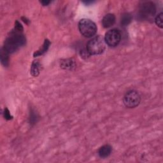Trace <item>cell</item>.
<instances>
[{
    "label": "cell",
    "mask_w": 163,
    "mask_h": 163,
    "mask_svg": "<svg viewBox=\"0 0 163 163\" xmlns=\"http://www.w3.org/2000/svg\"><path fill=\"white\" fill-rule=\"evenodd\" d=\"M131 21H132L131 15L129 13H125L121 17V23L122 26H128L130 24Z\"/></svg>",
    "instance_id": "30bf717a"
},
{
    "label": "cell",
    "mask_w": 163,
    "mask_h": 163,
    "mask_svg": "<svg viewBox=\"0 0 163 163\" xmlns=\"http://www.w3.org/2000/svg\"><path fill=\"white\" fill-rule=\"evenodd\" d=\"M162 17H163V14L161 12L157 15V17H156V19H155V22H156V25L161 29L163 28Z\"/></svg>",
    "instance_id": "5bb4252c"
},
{
    "label": "cell",
    "mask_w": 163,
    "mask_h": 163,
    "mask_svg": "<svg viewBox=\"0 0 163 163\" xmlns=\"http://www.w3.org/2000/svg\"><path fill=\"white\" fill-rule=\"evenodd\" d=\"M25 41L26 39L23 35L13 32L5 41L4 49L8 53H12L17 50L21 45H24Z\"/></svg>",
    "instance_id": "7a4b0ae2"
},
{
    "label": "cell",
    "mask_w": 163,
    "mask_h": 163,
    "mask_svg": "<svg viewBox=\"0 0 163 163\" xmlns=\"http://www.w3.org/2000/svg\"><path fill=\"white\" fill-rule=\"evenodd\" d=\"M51 2L50 1H45V0H44V1H41L40 3L43 5V6H47Z\"/></svg>",
    "instance_id": "e0dca14e"
},
{
    "label": "cell",
    "mask_w": 163,
    "mask_h": 163,
    "mask_svg": "<svg viewBox=\"0 0 163 163\" xmlns=\"http://www.w3.org/2000/svg\"><path fill=\"white\" fill-rule=\"evenodd\" d=\"M4 117L7 120H10V119H12V116L10 114V112H9L8 109H5V112H4Z\"/></svg>",
    "instance_id": "9a60e30c"
},
{
    "label": "cell",
    "mask_w": 163,
    "mask_h": 163,
    "mask_svg": "<svg viewBox=\"0 0 163 163\" xmlns=\"http://www.w3.org/2000/svg\"><path fill=\"white\" fill-rule=\"evenodd\" d=\"M84 3H85L86 5H88V4H89V3H93V1H90V2H88V1H87V2H84Z\"/></svg>",
    "instance_id": "ac0fdd59"
},
{
    "label": "cell",
    "mask_w": 163,
    "mask_h": 163,
    "mask_svg": "<svg viewBox=\"0 0 163 163\" xmlns=\"http://www.w3.org/2000/svg\"><path fill=\"white\" fill-rule=\"evenodd\" d=\"M50 44V43L48 40H45L42 49H40L39 50H38L37 52H35L34 54V57H37V56L42 55V54H43L45 52H47V50H48Z\"/></svg>",
    "instance_id": "9c48e42d"
},
{
    "label": "cell",
    "mask_w": 163,
    "mask_h": 163,
    "mask_svg": "<svg viewBox=\"0 0 163 163\" xmlns=\"http://www.w3.org/2000/svg\"><path fill=\"white\" fill-rule=\"evenodd\" d=\"M78 29L80 33L86 38H90L94 36L97 32V26L91 20L83 19L78 23Z\"/></svg>",
    "instance_id": "3957f363"
},
{
    "label": "cell",
    "mask_w": 163,
    "mask_h": 163,
    "mask_svg": "<svg viewBox=\"0 0 163 163\" xmlns=\"http://www.w3.org/2000/svg\"><path fill=\"white\" fill-rule=\"evenodd\" d=\"M112 152V147L109 145H105L101 147L98 150L99 156L101 158H106L110 155Z\"/></svg>",
    "instance_id": "ba28073f"
},
{
    "label": "cell",
    "mask_w": 163,
    "mask_h": 163,
    "mask_svg": "<svg viewBox=\"0 0 163 163\" xmlns=\"http://www.w3.org/2000/svg\"><path fill=\"white\" fill-rule=\"evenodd\" d=\"M115 22V16L113 14H106L102 20V24L105 28H110Z\"/></svg>",
    "instance_id": "52a82bcc"
},
{
    "label": "cell",
    "mask_w": 163,
    "mask_h": 163,
    "mask_svg": "<svg viewBox=\"0 0 163 163\" xmlns=\"http://www.w3.org/2000/svg\"><path fill=\"white\" fill-rule=\"evenodd\" d=\"M8 52L3 49L1 52V59L2 64L5 66H7L8 65Z\"/></svg>",
    "instance_id": "4fadbf2b"
},
{
    "label": "cell",
    "mask_w": 163,
    "mask_h": 163,
    "mask_svg": "<svg viewBox=\"0 0 163 163\" xmlns=\"http://www.w3.org/2000/svg\"><path fill=\"white\" fill-rule=\"evenodd\" d=\"M104 39L108 46L114 47L119 44L121 40V34L118 30H110L106 32Z\"/></svg>",
    "instance_id": "5b68a950"
},
{
    "label": "cell",
    "mask_w": 163,
    "mask_h": 163,
    "mask_svg": "<svg viewBox=\"0 0 163 163\" xmlns=\"http://www.w3.org/2000/svg\"><path fill=\"white\" fill-rule=\"evenodd\" d=\"M15 30H17L18 31H22L23 30V28H22V25L18 21H16V23H15Z\"/></svg>",
    "instance_id": "2e32d148"
},
{
    "label": "cell",
    "mask_w": 163,
    "mask_h": 163,
    "mask_svg": "<svg viewBox=\"0 0 163 163\" xmlns=\"http://www.w3.org/2000/svg\"><path fill=\"white\" fill-rule=\"evenodd\" d=\"M156 6L152 2H145L140 8V14L142 17L149 18L153 17L156 14Z\"/></svg>",
    "instance_id": "8992f818"
},
{
    "label": "cell",
    "mask_w": 163,
    "mask_h": 163,
    "mask_svg": "<svg viewBox=\"0 0 163 163\" xmlns=\"http://www.w3.org/2000/svg\"><path fill=\"white\" fill-rule=\"evenodd\" d=\"M105 39L100 37H97L90 40L87 44V51L90 55H99L105 49Z\"/></svg>",
    "instance_id": "6da1fadb"
},
{
    "label": "cell",
    "mask_w": 163,
    "mask_h": 163,
    "mask_svg": "<svg viewBox=\"0 0 163 163\" xmlns=\"http://www.w3.org/2000/svg\"><path fill=\"white\" fill-rule=\"evenodd\" d=\"M123 101L127 108H136L140 103L141 97L139 93L136 90H129L125 94Z\"/></svg>",
    "instance_id": "277c9868"
},
{
    "label": "cell",
    "mask_w": 163,
    "mask_h": 163,
    "mask_svg": "<svg viewBox=\"0 0 163 163\" xmlns=\"http://www.w3.org/2000/svg\"><path fill=\"white\" fill-rule=\"evenodd\" d=\"M74 66H75L74 61H72V60L71 59L62 61L61 64V67L66 70H71L72 68L74 67Z\"/></svg>",
    "instance_id": "7c38bea8"
},
{
    "label": "cell",
    "mask_w": 163,
    "mask_h": 163,
    "mask_svg": "<svg viewBox=\"0 0 163 163\" xmlns=\"http://www.w3.org/2000/svg\"><path fill=\"white\" fill-rule=\"evenodd\" d=\"M31 75L34 77H37L40 74V64L37 61H34L31 66Z\"/></svg>",
    "instance_id": "8fae6325"
}]
</instances>
